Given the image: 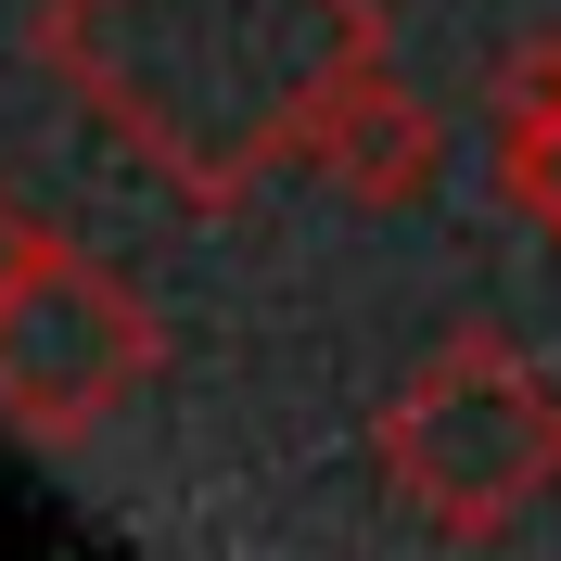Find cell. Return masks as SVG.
I'll list each match as a JSON object with an SVG mask.
<instances>
[{
	"mask_svg": "<svg viewBox=\"0 0 561 561\" xmlns=\"http://www.w3.org/2000/svg\"><path fill=\"white\" fill-rule=\"evenodd\" d=\"M51 65L140 167L243 192L370 90V0H51Z\"/></svg>",
	"mask_w": 561,
	"mask_h": 561,
	"instance_id": "obj_1",
	"label": "cell"
},
{
	"mask_svg": "<svg viewBox=\"0 0 561 561\" xmlns=\"http://www.w3.org/2000/svg\"><path fill=\"white\" fill-rule=\"evenodd\" d=\"M396 459H409V485L434 497L447 524H485V511H511L524 485H549L561 421H549V396H536L497 345H459V357H434L421 396L396 409Z\"/></svg>",
	"mask_w": 561,
	"mask_h": 561,
	"instance_id": "obj_2",
	"label": "cell"
},
{
	"mask_svg": "<svg viewBox=\"0 0 561 561\" xmlns=\"http://www.w3.org/2000/svg\"><path fill=\"white\" fill-rule=\"evenodd\" d=\"M140 370H153V319H140V294H115L90 255H38L26 294L0 307V409L26 421V434L103 421Z\"/></svg>",
	"mask_w": 561,
	"mask_h": 561,
	"instance_id": "obj_3",
	"label": "cell"
},
{
	"mask_svg": "<svg viewBox=\"0 0 561 561\" xmlns=\"http://www.w3.org/2000/svg\"><path fill=\"white\" fill-rule=\"evenodd\" d=\"M511 192L549 217V243H561V65L524 77V103H511Z\"/></svg>",
	"mask_w": 561,
	"mask_h": 561,
	"instance_id": "obj_4",
	"label": "cell"
},
{
	"mask_svg": "<svg viewBox=\"0 0 561 561\" xmlns=\"http://www.w3.org/2000/svg\"><path fill=\"white\" fill-rule=\"evenodd\" d=\"M38 255H51V243H38V230H26V217H13V205H0V307H13V294H26V268H38Z\"/></svg>",
	"mask_w": 561,
	"mask_h": 561,
	"instance_id": "obj_5",
	"label": "cell"
}]
</instances>
